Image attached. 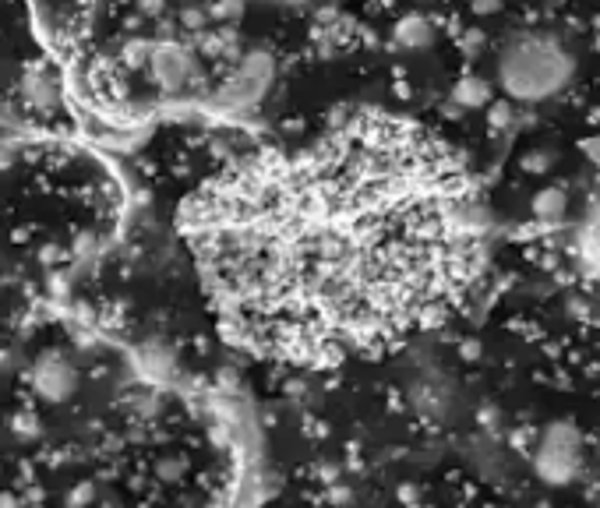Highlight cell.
Returning <instances> with one entry per match:
<instances>
[{"instance_id":"obj_4","label":"cell","mask_w":600,"mask_h":508,"mask_svg":"<svg viewBox=\"0 0 600 508\" xmlns=\"http://www.w3.org/2000/svg\"><path fill=\"white\" fill-rule=\"evenodd\" d=\"M78 367L75 360L68 357L64 350H43L36 360H32L29 371V385L43 403H68L71 396L78 392Z\"/></svg>"},{"instance_id":"obj_7","label":"cell","mask_w":600,"mask_h":508,"mask_svg":"<svg viewBox=\"0 0 600 508\" xmlns=\"http://www.w3.org/2000/svg\"><path fill=\"white\" fill-rule=\"evenodd\" d=\"M410 403L417 406V413L424 420H449L452 413V389L449 381L438 378V374H424L410 385Z\"/></svg>"},{"instance_id":"obj_9","label":"cell","mask_w":600,"mask_h":508,"mask_svg":"<svg viewBox=\"0 0 600 508\" xmlns=\"http://www.w3.org/2000/svg\"><path fill=\"white\" fill-rule=\"evenodd\" d=\"M576 258H579V265H583L586 276L600 279V187H597V195H593L590 209H586L583 223H579Z\"/></svg>"},{"instance_id":"obj_15","label":"cell","mask_w":600,"mask_h":508,"mask_svg":"<svg viewBox=\"0 0 600 508\" xmlns=\"http://www.w3.org/2000/svg\"><path fill=\"white\" fill-rule=\"evenodd\" d=\"M586 156L593 159V163H600V138H590V142H583Z\"/></svg>"},{"instance_id":"obj_8","label":"cell","mask_w":600,"mask_h":508,"mask_svg":"<svg viewBox=\"0 0 600 508\" xmlns=\"http://www.w3.org/2000/svg\"><path fill=\"white\" fill-rule=\"evenodd\" d=\"M22 103L36 113H53L60 106V78L46 64L25 71L22 78Z\"/></svg>"},{"instance_id":"obj_13","label":"cell","mask_w":600,"mask_h":508,"mask_svg":"<svg viewBox=\"0 0 600 508\" xmlns=\"http://www.w3.org/2000/svg\"><path fill=\"white\" fill-rule=\"evenodd\" d=\"M551 166H555V152H530V156H523V170L530 173H548Z\"/></svg>"},{"instance_id":"obj_16","label":"cell","mask_w":600,"mask_h":508,"mask_svg":"<svg viewBox=\"0 0 600 508\" xmlns=\"http://www.w3.org/2000/svg\"><path fill=\"white\" fill-rule=\"evenodd\" d=\"M498 4H502V0H477V4H473V8H477V11H484V15H488V11H495Z\"/></svg>"},{"instance_id":"obj_1","label":"cell","mask_w":600,"mask_h":508,"mask_svg":"<svg viewBox=\"0 0 600 508\" xmlns=\"http://www.w3.org/2000/svg\"><path fill=\"white\" fill-rule=\"evenodd\" d=\"M180 223L223 336L300 367L442 325L488 251V212L456 152L385 113L226 166Z\"/></svg>"},{"instance_id":"obj_6","label":"cell","mask_w":600,"mask_h":508,"mask_svg":"<svg viewBox=\"0 0 600 508\" xmlns=\"http://www.w3.org/2000/svg\"><path fill=\"white\" fill-rule=\"evenodd\" d=\"M269 82H272V60L265 57V53H251V57H244V64L233 71L230 82H226L223 99L233 106H251L255 99H262Z\"/></svg>"},{"instance_id":"obj_11","label":"cell","mask_w":600,"mask_h":508,"mask_svg":"<svg viewBox=\"0 0 600 508\" xmlns=\"http://www.w3.org/2000/svg\"><path fill=\"white\" fill-rule=\"evenodd\" d=\"M396 39H399L403 46H413V50H420V46H428L431 39H435V29H431L428 18L410 15V18H403V22H399Z\"/></svg>"},{"instance_id":"obj_3","label":"cell","mask_w":600,"mask_h":508,"mask_svg":"<svg viewBox=\"0 0 600 508\" xmlns=\"http://www.w3.org/2000/svg\"><path fill=\"white\" fill-rule=\"evenodd\" d=\"M537 477L551 487H565L583 470V434L569 420H555L540 431L537 452H533Z\"/></svg>"},{"instance_id":"obj_14","label":"cell","mask_w":600,"mask_h":508,"mask_svg":"<svg viewBox=\"0 0 600 508\" xmlns=\"http://www.w3.org/2000/svg\"><path fill=\"white\" fill-rule=\"evenodd\" d=\"M512 120V106L509 103H502V106H495L491 110V124H509Z\"/></svg>"},{"instance_id":"obj_5","label":"cell","mask_w":600,"mask_h":508,"mask_svg":"<svg viewBox=\"0 0 600 508\" xmlns=\"http://www.w3.org/2000/svg\"><path fill=\"white\" fill-rule=\"evenodd\" d=\"M149 75L156 78V85H163L166 92H184L202 78V64H198V57L188 46L163 43L152 50Z\"/></svg>"},{"instance_id":"obj_12","label":"cell","mask_w":600,"mask_h":508,"mask_svg":"<svg viewBox=\"0 0 600 508\" xmlns=\"http://www.w3.org/2000/svg\"><path fill=\"white\" fill-rule=\"evenodd\" d=\"M456 99L463 106H484L491 99V89L480 78H466V82H459V89H456Z\"/></svg>"},{"instance_id":"obj_10","label":"cell","mask_w":600,"mask_h":508,"mask_svg":"<svg viewBox=\"0 0 600 508\" xmlns=\"http://www.w3.org/2000/svg\"><path fill=\"white\" fill-rule=\"evenodd\" d=\"M565 209H569V198H565L562 187H548V191H540V195L533 198V216H537L540 223H558V219L565 216Z\"/></svg>"},{"instance_id":"obj_2","label":"cell","mask_w":600,"mask_h":508,"mask_svg":"<svg viewBox=\"0 0 600 508\" xmlns=\"http://www.w3.org/2000/svg\"><path fill=\"white\" fill-rule=\"evenodd\" d=\"M498 85L519 103H544L569 89L576 60L562 39L548 32H519L498 53Z\"/></svg>"},{"instance_id":"obj_17","label":"cell","mask_w":600,"mask_h":508,"mask_svg":"<svg viewBox=\"0 0 600 508\" xmlns=\"http://www.w3.org/2000/svg\"><path fill=\"white\" fill-rule=\"evenodd\" d=\"M597 50H600V39H597Z\"/></svg>"}]
</instances>
